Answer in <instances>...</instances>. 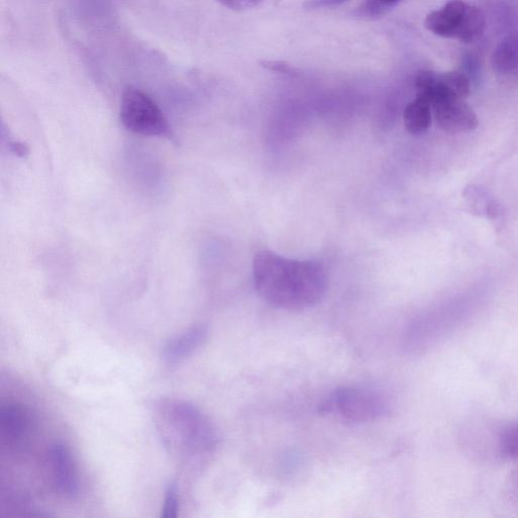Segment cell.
<instances>
[{"label":"cell","instance_id":"obj_1","mask_svg":"<svg viewBox=\"0 0 518 518\" xmlns=\"http://www.w3.org/2000/svg\"><path fill=\"white\" fill-rule=\"evenodd\" d=\"M254 287L267 303L287 311H303L324 298L328 280L316 262L285 258L271 250L253 258Z\"/></svg>","mask_w":518,"mask_h":518},{"label":"cell","instance_id":"obj_2","mask_svg":"<svg viewBox=\"0 0 518 518\" xmlns=\"http://www.w3.org/2000/svg\"><path fill=\"white\" fill-rule=\"evenodd\" d=\"M319 412L361 424L385 417L389 413V404L381 393L373 389L345 386L332 392L321 404Z\"/></svg>","mask_w":518,"mask_h":518},{"label":"cell","instance_id":"obj_3","mask_svg":"<svg viewBox=\"0 0 518 518\" xmlns=\"http://www.w3.org/2000/svg\"><path fill=\"white\" fill-rule=\"evenodd\" d=\"M120 117L125 128L133 133L174 139V133L160 108L135 86L130 85L123 92Z\"/></svg>","mask_w":518,"mask_h":518},{"label":"cell","instance_id":"obj_4","mask_svg":"<svg viewBox=\"0 0 518 518\" xmlns=\"http://www.w3.org/2000/svg\"><path fill=\"white\" fill-rule=\"evenodd\" d=\"M170 419L182 440L191 451L212 453L218 444L216 430L211 421L193 404L177 402L170 405Z\"/></svg>","mask_w":518,"mask_h":518},{"label":"cell","instance_id":"obj_5","mask_svg":"<svg viewBox=\"0 0 518 518\" xmlns=\"http://www.w3.org/2000/svg\"><path fill=\"white\" fill-rule=\"evenodd\" d=\"M438 126L449 133H463L475 130L479 121L465 101L446 99L431 105Z\"/></svg>","mask_w":518,"mask_h":518},{"label":"cell","instance_id":"obj_6","mask_svg":"<svg viewBox=\"0 0 518 518\" xmlns=\"http://www.w3.org/2000/svg\"><path fill=\"white\" fill-rule=\"evenodd\" d=\"M50 457L56 488L66 497H75L79 484L71 452L65 445L56 444L51 449Z\"/></svg>","mask_w":518,"mask_h":518},{"label":"cell","instance_id":"obj_7","mask_svg":"<svg viewBox=\"0 0 518 518\" xmlns=\"http://www.w3.org/2000/svg\"><path fill=\"white\" fill-rule=\"evenodd\" d=\"M208 333V328L200 325L170 339L162 352L164 362L176 365L190 358L202 347L207 340Z\"/></svg>","mask_w":518,"mask_h":518},{"label":"cell","instance_id":"obj_8","mask_svg":"<svg viewBox=\"0 0 518 518\" xmlns=\"http://www.w3.org/2000/svg\"><path fill=\"white\" fill-rule=\"evenodd\" d=\"M471 94V80L463 72L451 71L444 74H436L433 88L424 98L433 105L434 103L455 99L465 101Z\"/></svg>","mask_w":518,"mask_h":518},{"label":"cell","instance_id":"obj_9","mask_svg":"<svg viewBox=\"0 0 518 518\" xmlns=\"http://www.w3.org/2000/svg\"><path fill=\"white\" fill-rule=\"evenodd\" d=\"M468 4L464 0H451L439 11L427 15L425 28L435 35L456 38Z\"/></svg>","mask_w":518,"mask_h":518},{"label":"cell","instance_id":"obj_10","mask_svg":"<svg viewBox=\"0 0 518 518\" xmlns=\"http://www.w3.org/2000/svg\"><path fill=\"white\" fill-rule=\"evenodd\" d=\"M433 108L424 98L416 96L404 111V125L410 134L426 132L433 122Z\"/></svg>","mask_w":518,"mask_h":518},{"label":"cell","instance_id":"obj_11","mask_svg":"<svg viewBox=\"0 0 518 518\" xmlns=\"http://www.w3.org/2000/svg\"><path fill=\"white\" fill-rule=\"evenodd\" d=\"M493 69L502 75L518 73V34L505 38L492 55Z\"/></svg>","mask_w":518,"mask_h":518},{"label":"cell","instance_id":"obj_12","mask_svg":"<svg viewBox=\"0 0 518 518\" xmlns=\"http://www.w3.org/2000/svg\"><path fill=\"white\" fill-rule=\"evenodd\" d=\"M0 426L8 438L22 439L29 428V418L25 409L16 404H9L0 410Z\"/></svg>","mask_w":518,"mask_h":518},{"label":"cell","instance_id":"obj_13","mask_svg":"<svg viewBox=\"0 0 518 518\" xmlns=\"http://www.w3.org/2000/svg\"><path fill=\"white\" fill-rule=\"evenodd\" d=\"M486 19L484 13L477 7L468 5L456 39L470 44L481 38L485 31Z\"/></svg>","mask_w":518,"mask_h":518},{"label":"cell","instance_id":"obj_14","mask_svg":"<svg viewBox=\"0 0 518 518\" xmlns=\"http://www.w3.org/2000/svg\"><path fill=\"white\" fill-rule=\"evenodd\" d=\"M500 453L507 458H518V422L506 426L499 436Z\"/></svg>","mask_w":518,"mask_h":518},{"label":"cell","instance_id":"obj_15","mask_svg":"<svg viewBox=\"0 0 518 518\" xmlns=\"http://www.w3.org/2000/svg\"><path fill=\"white\" fill-rule=\"evenodd\" d=\"M399 2L400 0H364L359 8V13L367 18L380 17L393 9Z\"/></svg>","mask_w":518,"mask_h":518},{"label":"cell","instance_id":"obj_16","mask_svg":"<svg viewBox=\"0 0 518 518\" xmlns=\"http://www.w3.org/2000/svg\"><path fill=\"white\" fill-rule=\"evenodd\" d=\"M180 507L179 492L175 484H170L165 492L164 505L161 513L163 518L178 517Z\"/></svg>","mask_w":518,"mask_h":518},{"label":"cell","instance_id":"obj_17","mask_svg":"<svg viewBox=\"0 0 518 518\" xmlns=\"http://www.w3.org/2000/svg\"><path fill=\"white\" fill-rule=\"evenodd\" d=\"M217 2L232 11L241 12L255 8L265 0H217Z\"/></svg>","mask_w":518,"mask_h":518},{"label":"cell","instance_id":"obj_18","mask_svg":"<svg viewBox=\"0 0 518 518\" xmlns=\"http://www.w3.org/2000/svg\"><path fill=\"white\" fill-rule=\"evenodd\" d=\"M259 64H261L262 67H264L265 69L270 70V71L279 72V73L288 74V75L297 74V69L293 65H291L285 61L262 60V61H259Z\"/></svg>","mask_w":518,"mask_h":518},{"label":"cell","instance_id":"obj_19","mask_svg":"<svg viewBox=\"0 0 518 518\" xmlns=\"http://www.w3.org/2000/svg\"><path fill=\"white\" fill-rule=\"evenodd\" d=\"M347 2H349V0H307L304 4V8L306 10H318L340 6Z\"/></svg>","mask_w":518,"mask_h":518}]
</instances>
